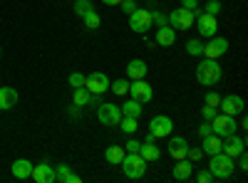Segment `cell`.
Instances as JSON below:
<instances>
[{
	"label": "cell",
	"instance_id": "obj_1",
	"mask_svg": "<svg viewBox=\"0 0 248 183\" xmlns=\"http://www.w3.org/2000/svg\"><path fill=\"white\" fill-rule=\"evenodd\" d=\"M221 77H223V67L218 65V59L203 57L196 65V82L203 87H216L221 82Z\"/></svg>",
	"mask_w": 248,
	"mask_h": 183
},
{
	"label": "cell",
	"instance_id": "obj_2",
	"mask_svg": "<svg viewBox=\"0 0 248 183\" xmlns=\"http://www.w3.org/2000/svg\"><path fill=\"white\" fill-rule=\"evenodd\" d=\"M209 158H211V161H209V171H211L214 178L226 181V178L233 176V171H236V158H231L229 154H223V151H218V154H214V156H209Z\"/></svg>",
	"mask_w": 248,
	"mask_h": 183
},
{
	"label": "cell",
	"instance_id": "obj_3",
	"mask_svg": "<svg viewBox=\"0 0 248 183\" xmlns=\"http://www.w3.org/2000/svg\"><path fill=\"white\" fill-rule=\"evenodd\" d=\"M119 166H122L124 176L132 178V181H139V178H144V173H147V161H144L139 154H124Z\"/></svg>",
	"mask_w": 248,
	"mask_h": 183
},
{
	"label": "cell",
	"instance_id": "obj_4",
	"mask_svg": "<svg viewBox=\"0 0 248 183\" xmlns=\"http://www.w3.org/2000/svg\"><path fill=\"white\" fill-rule=\"evenodd\" d=\"M211 129H214V134L216 136H221V139H226V136H231V134H236L238 131V121H236V116H231V114H216L214 119H211Z\"/></svg>",
	"mask_w": 248,
	"mask_h": 183
},
{
	"label": "cell",
	"instance_id": "obj_5",
	"mask_svg": "<svg viewBox=\"0 0 248 183\" xmlns=\"http://www.w3.org/2000/svg\"><path fill=\"white\" fill-rule=\"evenodd\" d=\"M194 20L196 15L186 8H174L169 15H167V23L174 28V30H191L194 28Z\"/></svg>",
	"mask_w": 248,
	"mask_h": 183
},
{
	"label": "cell",
	"instance_id": "obj_6",
	"mask_svg": "<svg viewBox=\"0 0 248 183\" xmlns=\"http://www.w3.org/2000/svg\"><path fill=\"white\" fill-rule=\"evenodd\" d=\"M132 99L141 101V104H149L154 99V87L147 82V79H129V92H127Z\"/></svg>",
	"mask_w": 248,
	"mask_h": 183
},
{
	"label": "cell",
	"instance_id": "obj_7",
	"mask_svg": "<svg viewBox=\"0 0 248 183\" xmlns=\"http://www.w3.org/2000/svg\"><path fill=\"white\" fill-rule=\"evenodd\" d=\"M149 131L154 134V139H169L174 134V121L167 114H156L149 121Z\"/></svg>",
	"mask_w": 248,
	"mask_h": 183
},
{
	"label": "cell",
	"instance_id": "obj_8",
	"mask_svg": "<svg viewBox=\"0 0 248 183\" xmlns=\"http://www.w3.org/2000/svg\"><path fill=\"white\" fill-rule=\"evenodd\" d=\"M229 47H231L229 40H226V37H218V35H214V37H209V42H203V55H201V57L218 59V57H223L226 52H229Z\"/></svg>",
	"mask_w": 248,
	"mask_h": 183
},
{
	"label": "cell",
	"instance_id": "obj_9",
	"mask_svg": "<svg viewBox=\"0 0 248 183\" xmlns=\"http://www.w3.org/2000/svg\"><path fill=\"white\" fill-rule=\"evenodd\" d=\"M119 119H122L119 104H99L97 107V121L102 127H117Z\"/></svg>",
	"mask_w": 248,
	"mask_h": 183
},
{
	"label": "cell",
	"instance_id": "obj_10",
	"mask_svg": "<svg viewBox=\"0 0 248 183\" xmlns=\"http://www.w3.org/2000/svg\"><path fill=\"white\" fill-rule=\"evenodd\" d=\"M152 13L149 10H144V8H137L132 15H129V28L137 32V35H144L149 28H152Z\"/></svg>",
	"mask_w": 248,
	"mask_h": 183
},
{
	"label": "cell",
	"instance_id": "obj_11",
	"mask_svg": "<svg viewBox=\"0 0 248 183\" xmlns=\"http://www.w3.org/2000/svg\"><path fill=\"white\" fill-rule=\"evenodd\" d=\"M194 23H196V30H199L201 37H214V35L218 32V20H216V15L199 13Z\"/></svg>",
	"mask_w": 248,
	"mask_h": 183
},
{
	"label": "cell",
	"instance_id": "obj_12",
	"mask_svg": "<svg viewBox=\"0 0 248 183\" xmlns=\"http://www.w3.org/2000/svg\"><path fill=\"white\" fill-rule=\"evenodd\" d=\"M218 109H221L223 114L241 116V114L246 112V101H243V97H238V94H226V97H221Z\"/></svg>",
	"mask_w": 248,
	"mask_h": 183
},
{
	"label": "cell",
	"instance_id": "obj_13",
	"mask_svg": "<svg viewBox=\"0 0 248 183\" xmlns=\"http://www.w3.org/2000/svg\"><path fill=\"white\" fill-rule=\"evenodd\" d=\"M85 87L92 94H105V92H109V77L105 72H92L85 77Z\"/></svg>",
	"mask_w": 248,
	"mask_h": 183
},
{
	"label": "cell",
	"instance_id": "obj_14",
	"mask_svg": "<svg viewBox=\"0 0 248 183\" xmlns=\"http://www.w3.org/2000/svg\"><path fill=\"white\" fill-rule=\"evenodd\" d=\"M223 154H229L231 158H236L238 154L246 151V139H241L238 134H231V136H226L223 139V146H221Z\"/></svg>",
	"mask_w": 248,
	"mask_h": 183
},
{
	"label": "cell",
	"instance_id": "obj_15",
	"mask_svg": "<svg viewBox=\"0 0 248 183\" xmlns=\"http://www.w3.org/2000/svg\"><path fill=\"white\" fill-rule=\"evenodd\" d=\"M169 156L174 161L179 158H186V151H189V141H186L184 136H169V146H167Z\"/></svg>",
	"mask_w": 248,
	"mask_h": 183
},
{
	"label": "cell",
	"instance_id": "obj_16",
	"mask_svg": "<svg viewBox=\"0 0 248 183\" xmlns=\"http://www.w3.org/2000/svg\"><path fill=\"white\" fill-rule=\"evenodd\" d=\"M154 40H156L159 47H174V42H176V30H174L171 25H161V28H156Z\"/></svg>",
	"mask_w": 248,
	"mask_h": 183
},
{
	"label": "cell",
	"instance_id": "obj_17",
	"mask_svg": "<svg viewBox=\"0 0 248 183\" xmlns=\"http://www.w3.org/2000/svg\"><path fill=\"white\" fill-rule=\"evenodd\" d=\"M30 178H35L37 183H55L57 178H55V166H50V164H37V166H32V176Z\"/></svg>",
	"mask_w": 248,
	"mask_h": 183
},
{
	"label": "cell",
	"instance_id": "obj_18",
	"mask_svg": "<svg viewBox=\"0 0 248 183\" xmlns=\"http://www.w3.org/2000/svg\"><path fill=\"white\" fill-rule=\"evenodd\" d=\"M221 146H223V139L216 136V134H209V136H203V139H201V151H203V156H214V154H218Z\"/></svg>",
	"mask_w": 248,
	"mask_h": 183
},
{
	"label": "cell",
	"instance_id": "obj_19",
	"mask_svg": "<svg viewBox=\"0 0 248 183\" xmlns=\"http://www.w3.org/2000/svg\"><path fill=\"white\" fill-rule=\"evenodd\" d=\"M17 92H15V87H0V112H8V109H13L15 104H17Z\"/></svg>",
	"mask_w": 248,
	"mask_h": 183
},
{
	"label": "cell",
	"instance_id": "obj_20",
	"mask_svg": "<svg viewBox=\"0 0 248 183\" xmlns=\"http://www.w3.org/2000/svg\"><path fill=\"white\" fill-rule=\"evenodd\" d=\"M147 72H149V67L144 59H129L127 62V79H144Z\"/></svg>",
	"mask_w": 248,
	"mask_h": 183
},
{
	"label": "cell",
	"instance_id": "obj_21",
	"mask_svg": "<svg viewBox=\"0 0 248 183\" xmlns=\"http://www.w3.org/2000/svg\"><path fill=\"white\" fill-rule=\"evenodd\" d=\"M32 166H35L32 161H28V158H17L10 171H13V176H15L17 181H25V178L32 176Z\"/></svg>",
	"mask_w": 248,
	"mask_h": 183
},
{
	"label": "cell",
	"instance_id": "obj_22",
	"mask_svg": "<svg viewBox=\"0 0 248 183\" xmlns=\"http://www.w3.org/2000/svg\"><path fill=\"white\" fill-rule=\"evenodd\" d=\"M147 164H152V161H159L161 158V151H159V146L154 144V141H141V146H139V151H137Z\"/></svg>",
	"mask_w": 248,
	"mask_h": 183
},
{
	"label": "cell",
	"instance_id": "obj_23",
	"mask_svg": "<svg viewBox=\"0 0 248 183\" xmlns=\"http://www.w3.org/2000/svg\"><path fill=\"white\" fill-rule=\"evenodd\" d=\"M194 176V164L189 158H179L174 164V178L176 181H189Z\"/></svg>",
	"mask_w": 248,
	"mask_h": 183
},
{
	"label": "cell",
	"instance_id": "obj_24",
	"mask_svg": "<svg viewBox=\"0 0 248 183\" xmlns=\"http://www.w3.org/2000/svg\"><path fill=\"white\" fill-rule=\"evenodd\" d=\"M55 178H57L60 183H79V181H82L67 164H57V166H55Z\"/></svg>",
	"mask_w": 248,
	"mask_h": 183
},
{
	"label": "cell",
	"instance_id": "obj_25",
	"mask_svg": "<svg viewBox=\"0 0 248 183\" xmlns=\"http://www.w3.org/2000/svg\"><path fill=\"white\" fill-rule=\"evenodd\" d=\"M119 109H122V116H134V119H139V116L144 114V104H141V101H137V99H127L124 104H119Z\"/></svg>",
	"mask_w": 248,
	"mask_h": 183
},
{
	"label": "cell",
	"instance_id": "obj_26",
	"mask_svg": "<svg viewBox=\"0 0 248 183\" xmlns=\"http://www.w3.org/2000/svg\"><path fill=\"white\" fill-rule=\"evenodd\" d=\"M124 154H127V151H124V146H107L105 149V161H107L109 166H119Z\"/></svg>",
	"mask_w": 248,
	"mask_h": 183
},
{
	"label": "cell",
	"instance_id": "obj_27",
	"mask_svg": "<svg viewBox=\"0 0 248 183\" xmlns=\"http://www.w3.org/2000/svg\"><path fill=\"white\" fill-rule=\"evenodd\" d=\"M117 127H119V129H122L124 134L134 136V134H137V129H139V119H134V116H122Z\"/></svg>",
	"mask_w": 248,
	"mask_h": 183
},
{
	"label": "cell",
	"instance_id": "obj_28",
	"mask_svg": "<svg viewBox=\"0 0 248 183\" xmlns=\"http://www.w3.org/2000/svg\"><path fill=\"white\" fill-rule=\"evenodd\" d=\"M109 92H114V97H127V92H129V79H114V84L109 82Z\"/></svg>",
	"mask_w": 248,
	"mask_h": 183
},
{
	"label": "cell",
	"instance_id": "obj_29",
	"mask_svg": "<svg viewBox=\"0 0 248 183\" xmlns=\"http://www.w3.org/2000/svg\"><path fill=\"white\" fill-rule=\"evenodd\" d=\"M82 23H85V28H87V30H99V25H102V17H99L94 10H90L87 15H82Z\"/></svg>",
	"mask_w": 248,
	"mask_h": 183
},
{
	"label": "cell",
	"instance_id": "obj_30",
	"mask_svg": "<svg viewBox=\"0 0 248 183\" xmlns=\"http://www.w3.org/2000/svg\"><path fill=\"white\" fill-rule=\"evenodd\" d=\"M186 55L201 57L203 55V42H201V40H189V42H186Z\"/></svg>",
	"mask_w": 248,
	"mask_h": 183
},
{
	"label": "cell",
	"instance_id": "obj_31",
	"mask_svg": "<svg viewBox=\"0 0 248 183\" xmlns=\"http://www.w3.org/2000/svg\"><path fill=\"white\" fill-rule=\"evenodd\" d=\"M72 8H75V15H79V17H82V15H87L90 10H94V5L90 3V0H75V5H72Z\"/></svg>",
	"mask_w": 248,
	"mask_h": 183
},
{
	"label": "cell",
	"instance_id": "obj_32",
	"mask_svg": "<svg viewBox=\"0 0 248 183\" xmlns=\"http://www.w3.org/2000/svg\"><path fill=\"white\" fill-rule=\"evenodd\" d=\"M67 82H70V87H72V89L85 87V74H82V72H72V74L67 77Z\"/></svg>",
	"mask_w": 248,
	"mask_h": 183
},
{
	"label": "cell",
	"instance_id": "obj_33",
	"mask_svg": "<svg viewBox=\"0 0 248 183\" xmlns=\"http://www.w3.org/2000/svg\"><path fill=\"white\" fill-rule=\"evenodd\" d=\"M206 104H209V107H216L218 109V104H221V94L216 92V89H211V92H206Z\"/></svg>",
	"mask_w": 248,
	"mask_h": 183
},
{
	"label": "cell",
	"instance_id": "obj_34",
	"mask_svg": "<svg viewBox=\"0 0 248 183\" xmlns=\"http://www.w3.org/2000/svg\"><path fill=\"white\" fill-rule=\"evenodd\" d=\"M221 10H223L221 0H209V3H206V10H203V13H209V15H218Z\"/></svg>",
	"mask_w": 248,
	"mask_h": 183
},
{
	"label": "cell",
	"instance_id": "obj_35",
	"mask_svg": "<svg viewBox=\"0 0 248 183\" xmlns=\"http://www.w3.org/2000/svg\"><path fill=\"white\" fill-rule=\"evenodd\" d=\"M186 158H189L191 164L201 161V158H203V151H201V146H199V149H191V146H189V151H186Z\"/></svg>",
	"mask_w": 248,
	"mask_h": 183
},
{
	"label": "cell",
	"instance_id": "obj_36",
	"mask_svg": "<svg viewBox=\"0 0 248 183\" xmlns=\"http://www.w3.org/2000/svg\"><path fill=\"white\" fill-rule=\"evenodd\" d=\"M119 8H122V13H124V15H132V13L137 10V3H134V0H122Z\"/></svg>",
	"mask_w": 248,
	"mask_h": 183
},
{
	"label": "cell",
	"instance_id": "obj_37",
	"mask_svg": "<svg viewBox=\"0 0 248 183\" xmlns=\"http://www.w3.org/2000/svg\"><path fill=\"white\" fill-rule=\"evenodd\" d=\"M216 114H218V112H216V107H209V104H203V107H201V116H203L206 121H211Z\"/></svg>",
	"mask_w": 248,
	"mask_h": 183
},
{
	"label": "cell",
	"instance_id": "obj_38",
	"mask_svg": "<svg viewBox=\"0 0 248 183\" xmlns=\"http://www.w3.org/2000/svg\"><path fill=\"white\" fill-rule=\"evenodd\" d=\"M196 181H199V183H211L214 176H211L209 169H203V171H196Z\"/></svg>",
	"mask_w": 248,
	"mask_h": 183
},
{
	"label": "cell",
	"instance_id": "obj_39",
	"mask_svg": "<svg viewBox=\"0 0 248 183\" xmlns=\"http://www.w3.org/2000/svg\"><path fill=\"white\" fill-rule=\"evenodd\" d=\"M152 23H156V28H161V25H169V23H167V15L159 13V10H154V13H152Z\"/></svg>",
	"mask_w": 248,
	"mask_h": 183
},
{
	"label": "cell",
	"instance_id": "obj_40",
	"mask_svg": "<svg viewBox=\"0 0 248 183\" xmlns=\"http://www.w3.org/2000/svg\"><path fill=\"white\" fill-rule=\"evenodd\" d=\"M139 146H141V141H137V139H129L127 144H124V151H127V154H137V151H139Z\"/></svg>",
	"mask_w": 248,
	"mask_h": 183
},
{
	"label": "cell",
	"instance_id": "obj_41",
	"mask_svg": "<svg viewBox=\"0 0 248 183\" xmlns=\"http://www.w3.org/2000/svg\"><path fill=\"white\" fill-rule=\"evenodd\" d=\"M181 8L191 10L194 15H199V13H201V10H199V5H196V0H181Z\"/></svg>",
	"mask_w": 248,
	"mask_h": 183
},
{
	"label": "cell",
	"instance_id": "obj_42",
	"mask_svg": "<svg viewBox=\"0 0 248 183\" xmlns=\"http://www.w3.org/2000/svg\"><path fill=\"white\" fill-rule=\"evenodd\" d=\"M209 134H214V129H211V121H206V119H203V124L199 127V136L203 139V136H209Z\"/></svg>",
	"mask_w": 248,
	"mask_h": 183
},
{
	"label": "cell",
	"instance_id": "obj_43",
	"mask_svg": "<svg viewBox=\"0 0 248 183\" xmlns=\"http://www.w3.org/2000/svg\"><path fill=\"white\" fill-rule=\"evenodd\" d=\"M236 158H238V166H236V169H241V171H248V156H246V151H243V154H238Z\"/></svg>",
	"mask_w": 248,
	"mask_h": 183
},
{
	"label": "cell",
	"instance_id": "obj_44",
	"mask_svg": "<svg viewBox=\"0 0 248 183\" xmlns=\"http://www.w3.org/2000/svg\"><path fill=\"white\" fill-rule=\"evenodd\" d=\"M102 3H105V5H114V8H117V5L122 3V0H102Z\"/></svg>",
	"mask_w": 248,
	"mask_h": 183
},
{
	"label": "cell",
	"instance_id": "obj_45",
	"mask_svg": "<svg viewBox=\"0 0 248 183\" xmlns=\"http://www.w3.org/2000/svg\"><path fill=\"white\" fill-rule=\"evenodd\" d=\"M0 52H3V50H0Z\"/></svg>",
	"mask_w": 248,
	"mask_h": 183
}]
</instances>
